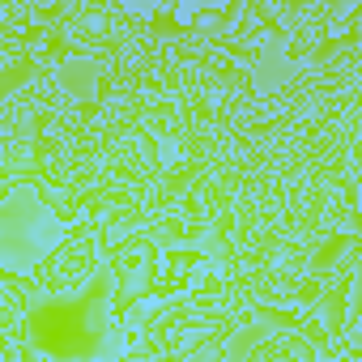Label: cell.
Returning <instances> with one entry per match:
<instances>
[{
    "label": "cell",
    "mask_w": 362,
    "mask_h": 362,
    "mask_svg": "<svg viewBox=\"0 0 362 362\" xmlns=\"http://www.w3.org/2000/svg\"><path fill=\"white\" fill-rule=\"evenodd\" d=\"M64 226L39 205H9L0 209V260L9 269H30L47 252H56Z\"/></svg>",
    "instance_id": "obj_1"
}]
</instances>
